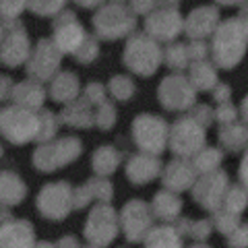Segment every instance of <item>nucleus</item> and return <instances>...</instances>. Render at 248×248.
<instances>
[{
  "instance_id": "obj_13",
  "label": "nucleus",
  "mask_w": 248,
  "mask_h": 248,
  "mask_svg": "<svg viewBox=\"0 0 248 248\" xmlns=\"http://www.w3.org/2000/svg\"><path fill=\"white\" fill-rule=\"evenodd\" d=\"M62 56H64V54L56 48V44L48 40V37H42V40L31 48V54L25 62L29 79H35L40 83L52 81V77L60 71Z\"/></svg>"
},
{
  "instance_id": "obj_57",
  "label": "nucleus",
  "mask_w": 248,
  "mask_h": 248,
  "mask_svg": "<svg viewBox=\"0 0 248 248\" xmlns=\"http://www.w3.org/2000/svg\"><path fill=\"white\" fill-rule=\"evenodd\" d=\"M2 155H4V149H2V145H0V159H2Z\"/></svg>"
},
{
  "instance_id": "obj_36",
  "label": "nucleus",
  "mask_w": 248,
  "mask_h": 248,
  "mask_svg": "<svg viewBox=\"0 0 248 248\" xmlns=\"http://www.w3.org/2000/svg\"><path fill=\"white\" fill-rule=\"evenodd\" d=\"M211 223H213V230H217L221 236H230L232 232H234L240 223H242V219H240V215L238 213H234V211H228V209H223V207H219L217 211H213V219H211Z\"/></svg>"
},
{
  "instance_id": "obj_32",
  "label": "nucleus",
  "mask_w": 248,
  "mask_h": 248,
  "mask_svg": "<svg viewBox=\"0 0 248 248\" xmlns=\"http://www.w3.org/2000/svg\"><path fill=\"white\" fill-rule=\"evenodd\" d=\"M60 126H62L60 116H56L52 110H42L40 114H37V135H35V141L37 143H46V141L56 139Z\"/></svg>"
},
{
  "instance_id": "obj_49",
  "label": "nucleus",
  "mask_w": 248,
  "mask_h": 248,
  "mask_svg": "<svg viewBox=\"0 0 248 248\" xmlns=\"http://www.w3.org/2000/svg\"><path fill=\"white\" fill-rule=\"evenodd\" d=\"M13 87H15V83L9 75H0V102H6V99L11 97V93H13Z\"/></svg>"
},
{
  "instance_id": "obj_23",
  "label": "nucleus",
  "mask_w": 248,
  "mask_h": 248,
  "mask_svg": "<svg viewBox=\"0 0 248 248\" xmlns=\"http://www.w3.org/2000/svg\"><path fill=\"white\" fill-rule=\"evenodd\" d=\"M11 97H13V102L17 106H23V108H29V110L40 112L44 108L46 97H48V91L44 89V85L40 81L27 79V81L15 83Z\"/></svg>"
},
{
  "instance_id": "obj_19",
  "label": "nucleus",
  "mask_w": 248,
  "mask_h": 248,
  "mask_svg": "<svg viewBox=\"0 0 248 248\" xmlns=\"http://www.w3.org/2000/svg\"><path fill=\"white\" fill-rule=\"evenodd\" d=\"M161 164L159 155H151V153H135L126 159V166H124V174H126L128 182L135 186H145L153 182L155 178H159L161 174Z\"/></svg>"
},
{
  "instance_id": "obj_46",
  "label": "nucleus",
  "mask_w": 248,
  "mask_h": 248,
  "mask_svg": "<svg viewBox=\"0 0 248 248\" xmlns=\"http://www.w3.org/2000/svg\"><path fill=\"white\" fill-rule=\"evenodd\" d=\"M228 244L230 246H234V248H238V246H246L248 244V228H246V223L242 221L240 226L232 232V234L228 236Z\"/></svg>"
},
{
  "instance_id": "obj_15",
  "label": "nucleus",
  "mask_w": 248,
  "mask_h": 248,
  "mask_svg": "<svg viewBox=\"0 0 248 248\" xmlns=\"http://www.w3.org/2000/svg\"><path fill=\"white\" fill-rule=\"evenodd\" d=\"M87 29L81 25L79 17L75 15V11H60L52 23V42L56 44V48L62 54H73L81 48V44L87 37Z\"/></svg>"
},
{
  "instance_id": "obj_25",
  "label": "nucleus",
  "mask_w": 248,
  "mask_h": 248,
  "mask_svg": "<svg viewBox=\"0 0 248 248\" xmlns=\"http://www.w3.org/2000/svg\"><path fill=\"white\" fill-rule=\"evenodd\" d=\"M182 199L178 192H172V190H157L155 197L151 201V213L155 219H159L161 223H172L176 217H180L182 213Z\"/></svg>"
},
{
  "instance_id": "obj_27",
  "label": "nucleus",
  "mask_w": 248,
  "mask_h": 248,
  "mask_svg": "<svg viewBox=\"0 0 248 248\" xmlns=\"http://www.w3.org/2000/svg\"><path fill=\"white\" fill-rule=\"evenodd\" d=\"M124 159V153L114 145H102L97 147L91 155V172L95 176H108L110 178L116 170L120 168Z\"/></svg>"
},
{
  "instance_id": "obj_28",
  "label": "nucleus",
  "mask_w": 248,
  "mask_h": 248,
  "mask_svg": "<svg viewBox=\"0 0 248 248\" xmlns=\"http://www.w3.org/2000/svg\"><path fill=\"white\" fill-rule=\"evenodd\" d=\"M184 236L176 230L174 223H161V226H151L143 238L147 248H180L184 246Z\"/></svg>"
},
{
  "instance_id": "obj_37",
  "label": "nucleus",
  "mask_w": 248,
  "mask_h": 248,
  "mask_svg": "<svg viewBox=\"0 0 248 248\" xmlns=\"http://www.w3.org/2000/svg\"><path fill=\"white\" fill-rule=\"evenodd\" d=\"M116 122H118V110H116V106L112 102H102L95 106V126L99 130H112L116 126Z\"/></svg>"
},
{
  "instance_id": "obj_18",
  "label": "nucleus",
  "mask_w": 248,
  "mask_h": 248,
  "mask_svg": "<svg viewBox=\"0 0 248 248\" xmlns=\"http://www.w3.org/2000/svg\"><path fill=\"white\" fill-rule=\"evenodd\" d=\"M219 21H221V13L217 6L213 4L197 6L184 19L182 33L188 35V40H207V37H211L215 27L219 25Z\"/></svg>"
},
{
  "instance_id": "obj_45",
  "label": "nucleus",
  "mask_w": 248,
  "mask_h": 248,
  "mask_svg": "<svg viewBox=\"0 0 248 248\" xmlns=\"http://www.w3.org/2000/svg\"><path fill=\"white\" fill-rule=\"evenodd\" d=\"M186 52H188L190 62L205 60L209 58V44L205 40H190V42H186Z\"/></svg>"
},
{
  "instance_id": "obj_39",
  "label": "nucleus",
  "mask_w": 248,
  "mask_h": 248,
  "mask_svg": "<svg viewBox=\"0 0 248 248\" xmlns=\"http://www.w3.org/2000/svg\"><path fill=\"white\" fill-rule=\"evenodd\" d=\"M99 56V40L95 35H87L85 37V42L81 44V48L73 54V58L77 62H81V64H91V62H95Z\"/></svg>"
},
{
  "instance_id": "obj_1",
  "label": "nucleus",
  "mask_w": 248,
  "mask_h": 248,
  "mask_svg": "<svg viewBox=\"0 0 248 248\" xmlns=\"http://www.w3.org/2000/svg\"><path fill=\"white\" fill-rule=\"evenodd\" d=\"M248 46V27H246V11L242 17H232L219 21L211 33V44H209V56L213 64L223 71H232L242 62Z\"/></svg>"
},
{
  "instance_id": "obj_58",
  "label": "nucleus",
  "mask_w": 248,
  "mask_h": 248,
  "mask_svg": "<svg viewBox=\"0 0 248 248\" xmlns=\"http://www.w3.org/2000/svg\"><path fill=\"white\" fill-rule=\"evenodd\" d=\"M112 2H120V4H124V2H126V0H112Z\"/></svg>"
},
{
  "instance_id": "obj_52",
  "label": "nucleus",
  "mask_w": 248,
  "mask_h": 248,
  "mask_svg": "<svg viewBox=\"0 0 248 248\" xmlns=\"http://www.w3.org/2000/svg\"><path fill=\"white\" fill-rule=\"evenodd\" d=\"M58 246H79V242H77V238L75 236H64L62 240H58Z\"/></svg>"
},
{
  "instance_id": "obj_44",
  "label": "nucleus",
  "mask_w": 248,
  "mask_h": 248,
  "mask_svg": "<svg viewBox=\"0 0 248 248\" xmlns=\"http://www.w3.org/2000/svg\"><path fill=\"white\" fill-rule=\"evenodd\" d=\"M215 120L219 124H228V122H234L238 120V108L232 104V102H223V104H217V108L213 110Z\"/></svg>"
},
{
  "instance_id": "obj_2",
  "label": "nucleus",
  "mask_w": 248,
  "mask_h": 248,
  "mask_svg": "<svg viewBox=\"0 0 248 248\" xmlns=\"http://www.w3.org/2000/svg\"><path fill=\"white\" fill-rule=\"evenodd\" d=\"M122 64L133 75L149 79L157 73V68L164 64V50L159 42H155L151 35L143 33H130L122 50Z\"/></svg>"
},
{
  "instance_id": "obj_31",
  "label": "nucleus",
  "mask_w": 248,
  "mask_h": 248,
  "mask_svg": "<svg viewBox=\"0 0 248 248\" xmlns=\"http://www.w3.org/2000/svg\"><path fill=\"white\" fill-rule=\"evenodd\" d=\"M164 64L170 68L172 73H182L184 68H188L190 60H188V52H186V44L184 42H170L168 48L164 50Z\"/></svg>"
},
{
  "instance_id": "obj_41",
  "label": "nucleus",
  "mask_w": 248,
  "mask_h": 248,
  "mask_svg": "<svg viewBox=\"0 0 248 248\" xmlns=\"http://www.w3.org/2000/svg\"><path fill=\"white\" fill-rule=\"evenodd\" d=\"M27 9V0H0V21L19 19Z\"/></svg>"
},
{
  "instance_id": "obj_55",
  "label": "nucleus",
  "mask_w": 248,
  "mask_h": 248,
  "mask_svg": "<svg viewBox=\"0 0 248 248\" xmlns=\"http://www.w3.org/2000/svg\"><path fill=\"white\" fill-rule=\"evenodd\" d=\"M9 217H13V215H11V209H9V207H2V205H0V223L6 221V219H9Z\"/></svg>"
},
{
  "instance_id": "obj_21",
  "label": "nucleus",
  "mask_w": 248,
  "mask_h": 248,
  "mask_svg": "<svg viewBox=\"0 0 248 248\" xmlns=\"http://www.w3.org/2000/svg\"><path fill=\"white\" fill-rule=\"evenodd\" d=\"M60 122L71 128L95 126V106H91L85 97H77L73 102L64 104V110L60 112Z\"/></svg>"
},
{
  "instance_id": "obj_17",
  "label": "nucleus",
  "mask_w": 248,
  "mask_h": 248,
  "mask_svg": "<svg viewBox=\"0 0 248 248\" xmlns=\"http://www.w3.org/2000/svg\"><path fill=\"white\" fill-rule=\"evenodd\" d=\"M199 172L192 166L190 157H174L166 168H161V184L164 188L172 190V192H186L190 190V186L195 184Z\"/></svg>"
},
{
  "instance_id": "obj_20",
  "label": "nucleus",
  "mask_w": 248,
  "mask_h": 248,
  "mask_svg": "<svg viewBox=\"0 0 248 248\" xmlns=\"http://www.w3.org/2000/svg\"><path fill=\"white\" fill-rule=\"evenodd\" d=\"M35 228L27 219H15L9 217L0 223V246L9 248H31L35 246Z\"/></svg>"
},
{
  "instance_id": "obj_42",
  "label": "nucleus",
  "mask_w": 248,
  "mask_h": 248,
  "mask_svg": "<svg viewBox=\"0 0 248 248\" xmlns=\"http://www.w3.org/2000/svg\"><path fill=\"white\" fill-rule=\"evenodd\" d=\"M188 116H192L203 128H211L213 122H215V116H213V108L207 106V104H195L192 108H188Z\"/></svg>"
},
{
  "instance_id": "obj_11",
  "label": "nucleus",
  "mask_w": 248,
  "mask_h": 248,
  "mask_svg": "<svg viewBox=\"0 0 248 248\" xmlns=\"http://www.w3.org/2000/svg\"><path fill=\"white\" fill-rule=\"evenodd\" d=\"M157 102L168 112H184L197 104V89L186 75L172 73L161 79L157 87Z\"/></svg>"
},
{
  "instance_id": "obj_10",
  "label": "nucleus",
  "mask_w": 248,
  "mask_h": 248,
  "mask_svg": "<svg viewBox=\"0 0 248 248\" xmlns=\"http://www.w3.org/2000/svg\"><path fill=\"white\" fill-rule=\"evenodd\" d=\"M4 27V37L0 42V64L6 68H19L25 64L31 54V42L25 25L19 19L0 21Z\"/></svg>"
},
{
  "instance_id": "obj_33",
  "label": "nucleus",
  "mask_w": 248,
  "mask_h": 248,
  "mask_svg": "<svg viewBox=\"0 0 248 248\" xmlns=\"http://www.w3.org/2000/svg\"><path fill=\"white\" fill-rule=\"evenodd\" d=\"M108 93L116 99V102H130L137 93V85L133 81V77L128 75H114L108 81Z\"/></svg>"
},
{
  "instance_id": "obj_38",
  "label": "nucleus",
  "mask_w": 248,
  "mask_h": 248,
  "mask_svg": "<svg viewBox=\"0 0 248 248\" xmlns=\"http://www.w3.org/2000/svg\"><path fill=\"white\" fill-rule=\"evenodd\" d=\"M64 6L66 0H27V11L37 17H56Z\"/></svg>"
},
{
  "instance_id": "obj_54",
  "label": "nucleus",
  "mask_w": 248,
  "mask_h": 248,
  "mask_svg": "<svg viewBox=\"0 0 248 248\" xmlns=\"http://www.w3.org/2000/svg\"><path fill=\"white\" fill-rule=\"evenodd\" d=\"M155 6H174V9H178V6H180V0H157Z\"/></svg>"
},
{
  "instance_id": "obj_5",
  "label": "nucleus",
  "mask_w": 248,
  "mask_h": 248,
  "mask_svg": "<svg viewBox=\"0 0 248 248\" xmlns=\"http://www.w3.org/2000/svg\"><path fill=\"white\" fill-rule=\"evenodd\" d=\"M168 133L170 122L157 114H139L130 126L133 143L139 151L151 155H161L168 149Z\"/></svg>"
},
{
  "instance_id": "obj_51",
  "label": "nucleus",
  "mask_w": 248,
  "mask_h": 248,
  "mask_svg": "<svg viewBox=\"0 0 248 248\" xmlns=\"http://www.w3.org/2000/svg\"><path fill=\"white\" fill-rule=\"evenodd\" d=\"M246 168H248V159H246V155H244V157H242V164H240V168H238V178H240V184H242V186H246V184H248Z\"/></svg>"
},
{
  "instance_id": "obj_8",
  "label": "nucleus",
  "mask_w": 248,
  "mask_h": 248,
  "mask_svg": "<svg viewBox=\"0 0 248 248\" xmlns=\"http://www.w3.org/2000/svg\"><path fill=\"white\" fill-rule=\"evenodd\" d=\"M207 141V128L192 118V116H180L168 133V149L176 157H192L197 151L205 147Z\"/></svg>"
},
{
  "instance_id": "obj_50",
  "label": "nucleus",
  "mask_w": 248,
  "mask_h": 248,
  "mask_svg": "<svg viewBox=\"0 0 248 248\" xmlns=\"http://www.w3.org/2000/svg\"><path fill=\"white\" fill-rule=\"evenodd\" d=\"M73 2L79 6V9H85V11H91V9H99L106 0H73Z\"/></svg>"
},
{
  "instance_id": "obj_53",
  "label": "nucleus",
  "mask_w": 248,
  "mask_h": 248,
  "mask_svg": "<svg viewBox=\"0 0 248 248\" xmlns=\"http://www.w3.org/2000/svg\"><path fill=\"white\" fill-rule=\"evenodd\" d=\"M215 2L221 6H240V4H244V0H215Z\"/></svg>"
},
{
  "instance_id": "obj_29",
  "label": "nucleus",
  "mask_w": 248,
  "mask_h": 248,
  "mask_svg": "<svg viewBox=\"0 0 248 248\" xmlns=\"http://www.w3.org/2000/svg\"><path fill=\"white\" fill-rule=\"evenodd\" d=\"M190 71H188V81L192 83V87L199 91H211L215 87V83L219 81L217 77V66L213 62H209L207 58L205 60H197V62H190Z\"/></svg>"
},
{
  "instance_id": "obj_22",
  "label": "nucleus",
  "mask_w": 248,
  "mask_h": 248,
  "mask_svg": "<svg viewBox=\"0 0 248 248\" xmlns=\"http://www.w3.org/2000/svg\"><path fill=\"white\" fill-rule=\"evenodd\" d=\"M27 184L25 180L13 170H0V205L2 207H17L27 199Z\"/></svg>"
},
{
  "instance_id": "obj_6",
  "label": "nucleus",
  "mask_w": 248,
  "mask_h": 248,
  "mask_svg": "<svg viewBox=\"0 0 248 248\" xmlns=\"http://www.w3.org/2000/svg\"><path fill=\"white\" fill-rule=\"evenodd\" d=\"M120 234V221H118V211L110 203H97L91 207L83 228V236L87 240L89 246L104 248L110 246Z\"/></svg>"
},
{
  "instance_id": "obj_12",
  "label": "nucleus",
  "mask_w": 248,
  "mask_h": 248,
  "mask_svg": "<svg viewBox=\"0 0 248 248\" xmlns=\"http://www.w3.org/2000/svg\"><path fill=\"white\" fill-rule=\"evenodd\" d=\"M230 186V176L226 170L217 168L213 172H205V174H199L195 184L190 186L192 190V199L195 203L205 209V211L213 213L221 207L223 203V197H226V190Z\"/></svg>"
},
{
  "instance_id": "obj_7",
  "label": "nucleus",
  "mask_w": 248,
  "mask_h": 248,
  "mask_svg": "<svg viewBox=\"0 0 248 248\" xmlns=\"http://www.w3.org/2000/svg\"><path fill=\"white\" fill-rule=\"evenodd\" d=\"M0 133L13 145H27L35 141L37 135V112L23 106H6L0 110Z\"/></svg>"
},
{
  "instance_id": "obj_35",
  "label": "nucleus",
  "mask_w": 248,
  "mask_h": 248,
  "mask_svg": "<svg viewBox=\"0 0 248 248\" xmlns=\"http://www.w3.org/2000/svg\"><path fill=\"white\" fill-rule=\"evenodd\" d=\"M85 184H87L89 195H91L93 201H97V203H112L114 184L110 182V178L108 176H93Z\"/></svg>"
},
{
  "instance_id": "obj_56",
  "label": "nucleus",
  "mask_w": 248,
  "mask_h": 248,
  "mask_svg": "<svg viewBox=\"0 0 248 248\" xmlns=\"http://www.w3.org/2000/svg\"><path fill=\"white\" fill-rule=\"evenodd\" d=\"M2 37H4V27H2V23H0V42H2Z\"/></svg>"
},
{
  "instance_id": "obj_14",
  "label": "nucleus",
  "mask_w": 248,
  "mask_h": 248,
  "mask_svg": "<svg viewBox=\"0 0 248 248\" xmlns=\"http://www.w3.org/2000/svg\"><path fill=\"white\" fill-rule=\"evenodd\" d=\"M120 230L124 232V238L128 242H143V238L147 236V232L151 230L155 217L151 213V205L145 203L141 199H133L122 207V211L118 213Z\"/></svg>"
},
{
  "instance_id": "obj_9",
  "label": "nucleus",
  "mask_w": 248,
  "mask_h": 248,
  "mask_svg": "<svg viewBox=\"0 0 248 248\" xmlns=\"http://www.w3.org/2000/svg\"><path fill=\"white\" fill-rule=\"evenodd\" d=\"M35 207L44 219L62 221L73 211V186L66 180L44 184L35 199Z\"/></svg>"
},
{
  "instance_id": "obj_48",
  "label": "nucleus",
  "mask_w": 248,
  "mask_h": 248,
  "mask_svg": "<svg viewBox=\"0 0 248 248\" xmlns=\"http://www.w3.org/2000/svg\"><path fill=\"white\" fill-rule=\"evenodd\" d=\"M155 4H157V0H130L128 9L139 17V15H149L155 9Z\"/></svg>"
},
{
  "instance_id": "obj_4",
  "label": "nucleus",
  "mask_w": 248,
  "mask_h": 248,
  "mask_svg": "<svg viewBox=\"0 0 248 248\" xmlns=\"http://www.w3.org/2000/svg\"><path fill=\"white\" fill-rule=\"evenodd\" d=\"M91 25L97 40L118 42L122 37H128L137 29V15L126 4H120V2L102 4L93 13Z\"/></svg>"
},
{
  "instance_id": "obj_24",
  "label": "nucleus",
  "mask_w": 248,
  "mask_h": 248,
  "mask_svg": "<svg viewBox=\"0 0 248 248\" xmlns=\"http://www.w3.org/2000/svg\"><path fill=\"white\" fill-rule=\"evenodd\" d=\"M79 93H81V81L73 71H62L52 77L50 89H48V95L52 102L68 104L79 97Z\"/></svg>"
},
{
  "instance_id": "obj_47",
  "label": "nucleus",
  "mask_w": 248,
  "mask_h": 248,
  "mask_svg": "<svg viewBox=\"0 0 248 248\" xmlns=\"http://www.w3.org/2000/svg\"><path fill=\"white\" fill-rule=\"evenodd\" d=\"M211 95H213V99H215L217 104L230 102V99H232V87H230L228 83H219V81H217L215 87L211 89Z\"/></svg>"
},
{
  "instance_id": "obj_34",
  "label": "nucleus",
  "mask_w": 248,
  "mask_h": 248,
  "mask_svg": "<svg viewBox=\"0 0 248 248\" xmlns=\"http://www.w3.org/2000/svg\"><path fill=\"white\" fill-rule=\"evenodd\" d=\"M248 205V195H246V186L242 184H230L226 190V197H223L221 207L228 209V211H234L238 215H242L246 211Z\"/></svg>"
},
{
  "instance_id": "obj_30",
  "label": "nucleus",
  "mask_w": 248,
  "mask_h": 248,
  "mask_svg": "<svg viewBox=\"0 0 248 248\" xmlns=\"http://www.w3.org/2000/svg\"><path fill=\"white\" fill-rule=\"evenodd\" d=\"M223 159H226V151L219 149V147H207V145L190 157L192 166H195V170H197L199 174L213 172V170L221 168Z\"/></svg>"
},
{
  "instance_id": "obj_3",
  "label": "nucleus",
  "mask_w": 248,
  "mask_h": 248,
  "mask_svg": "<svg viewBox=\"0 0 248 248\" xmlns=\"http://www.w3.org/2000/svg\"><path fill=\"white\" fill-rule=\"evenodd\" d=\"M83 155V141L79 137H60L52 139L46 143H37L33 155H31V164L37 172L52 174L56 170H62L71 166Z\"/></svg>"
},
{
  "instance_id": "obj_26",
  "label": "nucleus",
  "mask_w": 248,
  "mask_h": 248,
  "mask_svg": "<svg viewBox=\"0 0 248 248\" xmlns=\"http://www.w3.org/2000/svg\"><path fill=\"white\" fill-rule=\"evenodd\" d=\"M217 141L219 147L226 153H240L246 149L248 143V130H246V122H228V124H219V133H217Z\"/></svg>"
},
{
  "instance_id": "obj_16",
  "label": "nucleus",
  "mask_w": 248,
  "mask_h": 248,
  "mask_svg": "<svg viewBox=\"0 0 248 248\" xmlns=\"http://www.w3.org/2000/svg\"><path fill=\"white\" fill-rule=\"evenodd\" d=\"M145 17V33L159 44H170L178 40V35L184 29V17L174 6H155Z\"/></svg>"
},
{
  "instance_id": "obj_40",
  "label": "nucleus",
  "mask_w": 248,
  "mask_h": 248,
  "mask_svg": "<svg viewBox=\"0 0 248 248\" xmlns=\"http://www.w3.org/2000/svg\"><path fill=\"white\" fill-rule=\"evenodd\" d=\"M211 234H213L211 219H197V221H190V228L186 236H190V240H195L197 244H205Z\"/></svg>"
},
{
  "instance_id": "obj_43",
  "label": "nucleus",
  "mask_w": 248,
  "mask_h": 248,
  "mask_svg": "<svg viewBox=\"0 0 248 248\" xmlns=\"http://www.w3.org/2000/svg\"><path fill=\"white\" fill-rule=\"evenodd\" d=\"M83 97L87 99L91 106H97V104H102V102L108 99V89H106V85L93 81L83 89Z\"/></svg>"
}]
</instances>
